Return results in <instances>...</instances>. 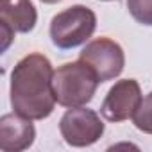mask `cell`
Wrapping results in <instances>:
<instances>
[{"label":"cell","mask_w":152,"mask_h":152,"mask_svg":"<svg viewBox=\"0 0 152 152\" xmlns=\"http://www.w3.org/2000/svg\"><path fill=\"white\" fill-rule=\"evenodd\" d=\"M54 68L43 54L22 57L11 72V106L16 113L31 120H45L56 106Z\"/></svg>","instance_id":"6da1fadb"},{"label":"cell","mask_w":152,"mask_h":152,"mask_svg":"<svg viewBox=\"0 0 152 152\" xmlns=\"http://www.w3.org/2000/svg\"><path fill=\"white\" fill-rule=\"evenodd\" d=\"M54 93L63 107H81L93 100L97 86L100 84L97 73L84 61H73L59 66L54 72Z\"/></svg>","instance_id":"7a4b0ae2"},{"label":"cell","mask_w":152,"mask_h":152,"mask_svg":"<svg viewBox=\"0 0 152 152\" xmlns=\"http://www.w3.org/2000/svg\"><path fill=\"white\" fill-rule=\"evenodd\" d=\"M97 29V15L86 6H72L57 13L50 22L52 43L61 50H70L86 43Z\"/></svg>","instance_id":"3957f363"},{"label":"cell","mask_w":152,"mask_h":152,"mask_svg":"<svg viewBox=\"0 0 152 152\" xmlns=\"http://www.w3.org/2000/svg\"><path fill=\"white\" fill-rule=\"evenodd\" d=\"M59 132L70 147H90L97 143L104 134V124L100 116L84 106L68 107L59 122Z\"/></svg>","instance_id":"277c9868"},{"label":"cell","mask_w":152,"mask_h":152,"mask_svg":"<svg viewBox=\"0 0 152 152\" xmlns=\"http://www.w3.org/2000/svg\"><path fill=\"white\" fill-rule=\"evenodd\" d=\"M79 59L93 68V72L97 73L100 83H106V81L118 77L125 66L124 48L109 38L91 39L83 48Z\"/></svg>","instance_id":"5b68a950"},{"label":"cell","mask_w":152,"mask_h":152,"mask_svg":"<svg viewBox=\"0 0 152 152\" xmlns=\"http://www.w3.org/2000/svg\"><path fill=\"white\" fill-rule=\"evenodd\" d=\"M141 88L134 79H122L107 91L100 113L107 122H124L134 116L136 109L141 104Z\"/></svg>","instance_id":"8992f818"},{"label":"cell","mask_w":152,"mask_h":152,"mask_svg":"<svg viewBox=\"0 0 152 152\" xmlns=\"http://www.w3.org/2000/svg\"><path fill=\"white\" fill-rule=\"evenodd\" d=\"M38 11L31 0H0V25H2V50H7L16 32L27 34L36 27Z\"/></svg>","instance_id":"52a82bcc"},{"label":"cell","mask_w":152,"mask_h":152,"mask_svg":"<svg viewBox=\"0 0 152 152\" xmlns=\"http://www.w3.org/2000/svg\"><path fill=\"white\" fill-rule=\"evenodd\" d=\"M36 138V129L31 118L20 113H7L0 118V150L22 152L27 150Z\"/></svg>","instance_id":"ba28073f"},{"label":"cell","mask_w":152,"mask_h":152,"mask_svg":"<svg viewBox=\"0 0 152 152\" xmlns=\"http://www.w3.org/2000/svg\"><path fill=\"white\" fill-rule=\"evenodd\" d=\"M132 122L136 125L138 131L145 132V134H152V91L141 100L140 107L136 109Z\"/></svg>","instance_id":"9c48e42d"},{"label":"cell","mask_w":152,"mask_h":152,"mask_svg":"<svg viewBox=\"0 0 152 152\" xmlns=\"http://www.w3.org/2000/svg\"><path fill=\"white\" fill-rule=\"evenodd\" d=\"M127 9L138 23L152 27V0H127Z\"/></svg>","instance_id":"30bf717a"},{"label":"cell","mask_w":152,"mask_h":152,"mask_svg":"<svg viewBox=\"0 0 152 152\" xmlns=\"http://www.w3.org/2000/svg\"><path fill=\"white\" fill-rule=\"evenodd\" d=\"M43 4H57V2H63V0H39Z\"/></svg>","instance_id":"8fae6325"},{"label":"cell","mask_w":152,"mask_h":152,"mask_svg":"<svg viewBox=\"0 0 152 152\" xmlns=\"http://www.w3.org/2000/svg\"><path fill=\"white\" fill-rule=\"evenodd\" d=\"M102 2H113V0H102Z\"/></svg>","instance_id":"7c38bea8"}]
</instances>
